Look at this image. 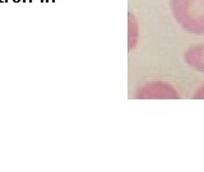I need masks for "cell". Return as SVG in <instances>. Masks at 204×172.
Listing matches in <instances>:
<instances>
[{"label":"cell","mask_w":204,"mask_h":172,"mask_svg":"<svg viewBox=\"0 0 204 172\" xmlns=\"http://www.w3.org/2000/svg\"><path fill=\"white\" fill-rule=\"evenodd\" d=\"M139 98H176V92L165 83L147 84L139 90Z\"/></svg>","instance_id":"7a4b0ae2"},{"label":"cell","mask_w":204,"mask_h":172,"mask_svg":"<svg viewBox=\"0 0 204 172\" xmlns=\"http://www.w3.org/2000/svg\"><path fill=\"white\" fill-rule=\"evenodd\" d=\"M171 10L185 31L204 35V0H171Z\"/></svg>","instance_id":"6da1fadb"},{"label":"cell","mask_w":204,"mask_h":172,"mask_svg":"<svg viewBox=\"0 0 204 172\" xmlns=\"http://www.w3.org/2000/svg\"><path fill=\"white\" fill-rule=\"evenodd\" d=\"M22 1H24V3H29L31 0H22Z\"/></svg>","instance_id":"8992f818"},{"label":"cell","mask_w":204,"mask_h":172,"mask_svg":"<svg viewBox=\"0 0 204 172\" xmlns=\"http://www.w3.org/2000/svg\"><path fill=\"white\" fill-rule=\"evenodd\" d=\"M8 0H0V3H7Z\"/></svg>","instance_id":"52a82bcc"},{"label":"cell","mask_w":204,"mask_h":172,"mask_svg":"<svg viewBox=\"0 0 204 172\" xmlns=\"http://www.w3.org/2000/svg\"><path fill=\"white\" fill-rule=\"evenodd\" d=\"M185 61L197 71L204 73V43L190 47L185 52Z\"/></svg>","instance_id":"3957f363"},{"label":"cell","mask_w":204,"mask_h":172,"mask_svg":"<svg viewBox=\"0 0 204 172\" xmlns=\"http://www.w3.org/2000/svg\"><path fill=\"white\" fill-rule=\"evenodd\" d=\"M12 1H14V3H19V1H22V0H12Z\"/></svg>","instance_id":"5b68a950"},{"label":"cell","mask_w":204,"mask_h":172,"mask_svg":"<svg viewBox=\"0 0 204 172\" xmlns=\"http://www.w3.org/2000/svg\"><path fill=\"white\" fill-rule=\"evenodd\" d=\"M194 97H195V98H204V85L197 90V94Z\"/></svg>","instance_id":"277c9868"}]
</instances>
